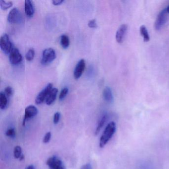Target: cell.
<instances>
[{"instance_id":"obj_1","label":"cell","mask_w":169,"mask_h":169,"mask_svg":"<svg viewBox=\"0 0 169 169\" xmlns=\"http://www.w3.org/2000/svg\"><path fill=\"white\" fill-rule=\"evenodd\" d=\"M116 130V125L115 122H110L105 128L103 133L101 136L99 146L101 148H103L107 144L109 141L114 135Z\"/></svg>"},{"instance_id":"obj_2","label":"cell","mask_w":169,"mask_h":169,"mask_svg":"<svg viewBox=\"0 0 169 169\" xmlns=\"http://www.w3.org/2000/svg\"><path fill=\"white\" fill-rule=\"evenodd\" d=\"M56 58V52L53 48H47L43 51L41 62L42 64L47 65L52 62Z\"/></svg>"},{"instance_id":"obj_3","label":"cell","mask_w":169,"mask_h":169,"mask_svg":"<svg viewBox=\"0 0 169 169\" xmlns=\"http://www.w3.org/2000/svg\"><path fill=\"white\" fill-rule=\"evenodd\" d=\"M0 47L6 54H8L12 51V44L8 35L4 33L0 38Z\"/></svg>"},{"instance_id":"obj_4","label":"cell","mask_w":169,"mask_h":169,"mask_svg":"<svg viewBox=\"0 0 169 169\" xmlns=\"http://www.w3.org/2000/svg\"><path fill=\"white\" fill-rule=\"evenodd\" d=\"M8 20L10 23H20L23 21V18L19 10L14 8L10 11L8 16Z\"/></svg>"},{"instance_id":"obj_5","label":"cell","mask_w":169,"mask_h":169,"mask_svg":"<svg viewBox=\"0 0 169 169\" xmlns=\"http://www.w3.org/2000/svg\"><path fill=\"white\" fill-rule=\"evenodd\" d=\"M167 12L166 8L163 9L158 15L155 22L154 27L156 30H159L166 23L167 20Z\"/></svg>"},{"instance_id":"obj_6","label":"cell","mask_w":169,"mask_h":169,"mask_svg":"<svg viewBox=\"0 0 169 169\" xmlns=\"http://www.w3.org/2000/svg\"><path fill=\"white\" fill-rule=\"evenodd\" d=\"M53 89V84L51 83L47 85L46 87L43 89L39 93L38 95L37 96L35 99V103L36 104H41L45 100L46 101V99L48 97V95L51 90Z\"/></svg>"},{"instance_id":"obj_7","label":"cell","mask_w":169,"mask_h":169,"mask_svg":"<svg viewBox=\"0 0 169 169\" xmlns=\"http://www.w3.org/2000/svg\"><path fill=\"white\" fill-rule=\"evenodd\" d=\"M47 165L49 169H65L62 161L56 156L50 157L47 161Z\"/></svg>"},{"instance_id":"obj_8","label":"cell","mask_w":169,"mask_h":169,"mask_svg":"<svg viewBox=\"0 0 169 169\" xmlns=\"http://www.w3.org/2000/svg\"><path fill=\"white\" fill-rule=\"evenodd\" d=\"M10 62L13 65H18L21 62L22 57L17 48H13L9 56Z\"/></svg>"},{"instance_id":"obj_9","label":"cell","mask_w":169,"mask_h":169,"mask_svg":"<svg viewBox=\"0 0 169 169\" xmlns=\"http://www.w3.org/2000/svg\"><path fill=\"white\" fill-rule=\"evenodd\" d=\"M38 109L33 105H30L25 109V117L23 119V125H25V122L30 119L36 116L38 114Z\"/></svg>"},{"instance_id":"obj_10","label":"cell","mask_w":169,"mask_h":169,"mask_svg":"<svg viewBox=\"0 0 169 169\" xmlns=\"http://www.w3.org/2000/svg\"><path fill=\"white\" fill-rule=\"evenodd\" d=\"M128 26L126 24H123L120 26L116 34V39L117 42L121 44L123 42L125 36L128 31Z\"/></svg>"},{"instance_id":"obj_11","label":"cell","mask_w":169,"mask_h":169,"mask_svg":"<svg viewBox=\"0 0 169 169\" xmlns=\"http://www.w3.org/2000/svg\"><path fill=\"white\" fill-rule=\"evenodd\" d=\"M86 67V61L84 59H81L78 62L74 70V76L76 79L81 77Z\"/></svg>"},{"instance_id":"obj_12","label":"cell","mask_w":169,"mask_h":169,"mask_svg":"<svg viewBox=\"0 0 169 169\" xmlns=\"http://www.w3.org/2000/svg\"><path fill=\"white\" fill-rule=\"evenodd\" d=\"M25 13L28 17L33 16L34 13V6L33 2L30 0H26L25 2Z\"/></svg>"},{"instance_id":"obj_13","label":"cell","mask_w":169,"mask_h":169,"mask_svg":"<svg viewBox=\"0 0 169 169\" xmlns=\"http://www.w3.org/2000/svg\"><path fill=\"white\" fill-rule=\"evenodd\" d=\"M103 96L104 100L108 103H111L113 101V95L111 89L109 87L107 86L104 89L103 91Z\"/></svg>"},{"instance_id":"obj_14","label":"cell","mask_w":169,"mask_h":169,"mask_svg":"<svg viewBox=\"0 0 169 169\" xmlns=\"http://www.w3.org/2000/svg\"><path fill=\"white\" fill-rule=\"evenodd\" d=\"M58 92V89L57 88H53L45 101L47 105H51L54 102L57 95Z\"/></svg>"},{"instance_id":"obj_15","label":"cell","mask_w":169,"mask_h":169,"mask_svg":"<svg viewBox=\"0 0 169 169\" xmlns=\"http://www.w3.org/2000/svg\"><path fill=\"white\" fill-rule=\"evenodd\" d=\"M8 98L5 92L1 91L0 93V108L2 110L5 109L8 105Z\"/></svg>"},{"instance_id":"obj_16","label":"cell","mask_w":169,"mask_h":169,"mask_svg":"<svg viewBox=\"0 0 169 169\" xmlns=\"http://www.w3.org/2000/svg\"><path fill=\"white\" fill-rule=\"evenodd\" d=\"M108 116L107 114H104L102 116V117L99 120L96 128L95 132L96 135H98L99 133L100 130L104 126L106 123V122L108 120Z\"/></svg>"},{"instance_id":"obj_17","label":"cell","mask_w":169,"mask_h":169,"mask_svg":"<svg viewBox=\"0 0 169 169\" xmlns=\"http://www.w3.org/2000/svg\"><path fill=\"white\" fill-rule=\"evenodd\" d=\"M140 33L143 37V40L144 42H148L150 40V36L146 26L142 25L140 27Z\"/></svg>"},{"instance_id":"obj_18","label":"cell","mask_w":169,"mask_h":169,"mask_svg":"<svg viewBox=\"0 0 169 169\" xmlns=\"http://www.w3.org/2000/svg\"><path fill=\"white\" fill-rule=\"evenodd\" d=\"M60 43L62 48H67L69 45V39L67 35H61Z\"/></svg>"},{"instance_id":"obj_19","label":"cell","mask_w":169,"mask_h":169,"mask_svg":"<svg viewBox=\"0 0 169 169\" xmlns=\"http://www.w3.org/2000/svg\"><path fill=\"white\" fill-rule=\"evenodd\" d=\"M13 6V2L12 1H7L5 0L0 1V7L2 10H6L8 9Z\"/></svg>"},{"instance_id":"obj_20","label":"cell","mask_w":169,"mask_h":169,"mask_svg":"<svg viewBox=\"0 0 169 169\" xmlns=\"http://www.w3.org/2000/svg\"><path fill=\"white\" fill-rule=\"evenodd\" d=\"M35 51L33 48H30L26 53L25 55V58L28 61H31L34 57Z\"/></svg>"},{"instance_id":"obj_21","label":"cell","mask_w":169,"mask_h":169,"mask_svg":"<svg viewBox=\"0 0 169 169\" xmlns=\"http://www.w3.org/2000/svg\"><path fill=\"white\" fill-rule=\"evenodd\" d=\"M13 155L15 158L20 159L22 155V148L20 146H17L15 147L13 151Z\"/></svg>"},{"instance_id":"obj_22","label":"cell","mask_w":169,"mask_h":169,"mask_svg":"<svg viewBox=\"0 0 169 169\" xmlns=\"http://www.w3.org/2000/svg\"><path fill=\"white\" fill-rule=\"evenodd\" d=\"M6 135L8 137H9L11 138H14L15 136V128H11L8 129L6 133Z\"/></svg>"},{"instance_id":"obj_23","label":"cell","mask_w":169,"mask_h":169,"mask_svg":"<svg viewBox=\"0 0 169 169\" xmlns=\"http://www.w3.org/2000/svg\"><path fill=\"white\" fill-rule=\"evenodd\" d=\"M68 91H69V89L67 88V87H65L64 88H62L60 94V100H62L64 99L67 95Z\"/></svg>"},{"instance_id":"obj_24","label":"cell","mask_w":169,"mask_h":169,"mask_svg":"<svg viewBox=\"0 0 169 169\" xmlns=\"http://www.w3.org/2000/svg\"><path fill=\"white\" fill-rule=\"evenodd\" d=\"M5 94H6V95L9 98L10 96H11L13 94V88L11 86H7L5 89Z\"/></svg>"},{"instance_id":"obj_25","label":"cell","mask_w":169,"mask_h":169,"mask_svg":"<svg viewBox=\"0 0 169 169\" xmlns=\"http://www.w3.org/2000/svg\"><path fill=\"white\" fill-rule=\"evenodd\" d=\"M88 25L89 27L92 28H96L97 27V23H96V20L95 19L90 20L88 23Z\"/></svg>"},{"instance_id":"obj_26","label":"cell","mask_w":169,"mask_h":169,"mask_svg":"<svg viewBox=\"0 0 169 169\" xmlns=\"http://www.w3.org/2000/svg\"><path fill=\"white\" fill-rule=\"evenodd\" d=\"M60 116H61V114H60L59 112H56V113L55 114L54 116L53 121H54V123L55 125L57 124L59 122Z\"/></svg>"},{"instance_id":"obj_27","label":"cell","mask_w":169,"mask_h":169,"mask_svg":"<svg viewBox=\"0 0 169 169\" xmlns=\"http://www.w3.org/2000/svg\"><path fill=\"white\" fill-rule=\"evenodd\" d=\"M51 133L50 132H48L46 133L43 139L44 143H47L49 142L50 140L51 139Z\"/></svg>"},{"instance_id":"obj_28","label":"cell","mask_w":169,"mask_h":169,"mask_svg":"<svg viewBox=\"0 0 169 169\" xmlns=\"http://www.w3.org/2000/svg\"><path fill=\"white\" fill-rule=\"evenodd\" d=\"M81 169H92V167H91L90 164L87 163V164L83 165L82 167L81 168Z\"/></svg>"},{"instance_id":"obj_29","label":"cell","mask_w":169,"mask_h":169,"mask_svg":"<svg viewBox=\"0 0 169 169\" xmlns=\"http://www.w3.org/2000/svg\"><path fill=\"white\" fill-rule=\"evenodd\" d=\"M64 2L63 0H54L53 1L52 3L54 5H59L62 3V2Z\"/></svg>"},{"instance_id":"obj_30","label":"cell","mask_w":169,"mask_h":169,"mask_svg":"<svg viewBox=\"0 0 169 169\" xmlns=\"http://www.w3.org/2000/svg\"><path fill=\"white\" fill-rule=\"evenodd\" d=\"M26 169H35L33 165H30L28 166V167Z\"/></svg>"},{"instance_id":"obj_31","label":"cell","mask_w":169,"mask_h":169,"mask_svg":"<svg viewBox=\"0 0 169 169\" xmlns=\"http://www.w3.org/2000/svg\"><path fill=\"white\" fill-rule=\"evenodd\" d=\"M24 159H25V156H24V155L22 154V156H21V157H20V158L19 159H20V161H22V160H23Z\"/></svg>"},{"instance_id":"obj_32","label":"cell","mask_w":169,"mask_h":169,"mask_svg":"<svg viewBox=\"0 0 169 169\" xmlns=\"http://www.w3.org/2000/svg\"><path fill=\"white\" fill-rule=\"evenodd\" d=\"M166 10H167V12L168 13H169V5L168 6L167 8H166Z\"/></svg>"}]
</instances>
